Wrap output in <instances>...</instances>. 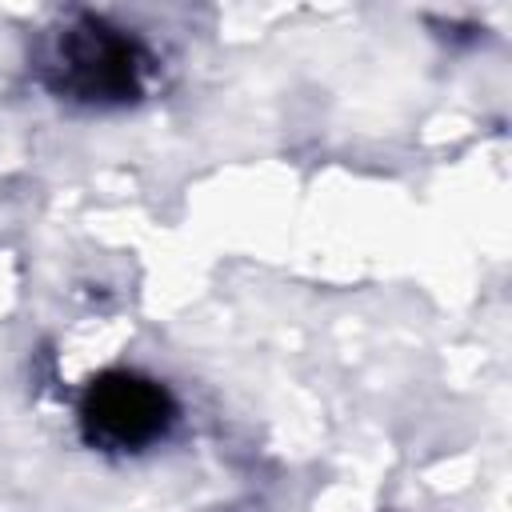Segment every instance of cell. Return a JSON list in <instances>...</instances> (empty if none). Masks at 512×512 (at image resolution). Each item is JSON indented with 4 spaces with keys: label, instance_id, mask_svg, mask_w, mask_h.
<instances>
[{
    "label": "cell",
    "instance_id": "obj_2",
    "mask_svg": "<svg viewBox=\"0 0 512 512\" xmlns=\"http://www.w3.org/2000/svg\"><path fill=\"white\" fill-rule=\"evenodd\" d=\"M172 424V392L136 368H108L80 396V432L100 452H144L160 444Z\"/></svg>",
    "mask_w": 512,
    "mask_h": 512
},
{
    "label": "cell",
    "instance_id": "obj_1",
    "mask_svg": "<svg viewBox=\"0 0 512 512\" xmlns=\"http://www.w3.org/2000/svg\"><path fill=\"white\" fill-rule=\"evenodd\" d=\"M152 76V52L104 16L80 12L64 20L44 48V84L84 108L136 104Z\"/></svg>",
    "mask_w": 512,
    "mask_h": 512
}]
</instances>
